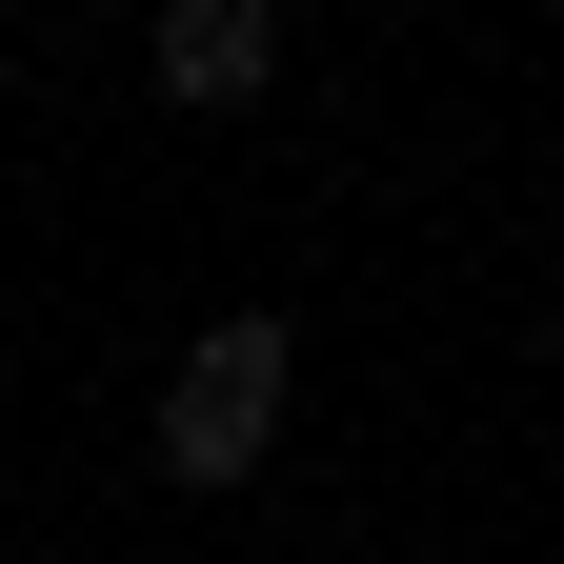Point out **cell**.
Masks as SVG:
<instances>
[{
  "label": "cell",
  "mask_w": 564,
  "mask_h": 564,
  "mask_svg": "<svg viewBox=\"0 0 564 564\" xmlns=\"http://www.w3.org/2000/svg\"><path fill=\"white\" fill-rule=\"evenodd\" d=\"M262 444H282V323L242 303V323L182 343V383H162V464H182V484H242Z\"/></svg>",
  "instance_id": "6da1fadb"
},
{
  "label": "cell",
  "mask_w": 564,
  "mask_h": 564,
  "mask_svg": "<svg viewBox=\"0 0 564 564\" xmlns=\"http://www.w3.org/2000/svg\"><path fill=\"white\" fill-rule=\"evenodd\" d=\"M141 61H162V101H262L282 82V0H162V21H141Z\"/></svg>",
  "instance_id": "7a4b0ae2"
}]
</instances>
